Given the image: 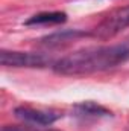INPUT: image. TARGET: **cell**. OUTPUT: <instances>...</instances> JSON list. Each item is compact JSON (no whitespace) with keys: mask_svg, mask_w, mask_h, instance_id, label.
I'll return each mask as SVG.
<instances>
[{"mask_svg":"<svg viewBox=\"0 0 129 131\" xmlns=\"http://www.w3.org/2000/svg\"><path fill=\"white\" fill-rule=\"evenodd\" d=\"M129 61V44L85 47L68 53L53 63V70L59 75L78 76L103 72Z\"/></svg>","mask_w":129,"mask_h":131,"instance_id":"6da1fadb","label":"cell"},{"mask_svg":"<svg viewBox=\"0 0 129 131\" xmlns=\"http://www.w3.org/2000/svg\"><path fill=\"white\" fill-rule=\"evenodd\" d=\"M126 29H129V6H123L111 11L90 35L99 40H109L125 32Z\"/></svg>","mask_w":129,"mask_h":131,"instance_id":"7a4b0ae2","label":"cell"},{"mask_svg":"<svg viewBox=\"0 0 129 131\" xmlns=\"http://www.w3.org/2000/svg\"><path fill=\"white\" fill-rule=\"evenodd\" d=\"M0 63L5 67H46L53 64L52 60L43 53L33 52H18V50H2Z\"/></svg>","mask_w":129,"mask_h":131,"instance_id":"3957f363","label":"cell"},{"mask_svg":"<svg viewBox=\"0 0 129 131\" xmlns=\"http://www.w3.org/2000/svg\"><path fill=\"white\" fill-rule=\"evenodd\" d=\"M14 114L26 124L41 125V127H49V125L55 124L62 116L53 110H38V108H32V107H17L14 110Z\"/></svg>","mask_w":129,"mask_h":131,"instance_id":"277c9868","label":"cell"},{"mask_svg":"<svg viewBox=\"0 0 129 131\" xmlns=\"http://www.w3.org/2000/svg\"><path fill=\"white\" fill-rule=\"evenodd\" d=\"M88 34L82 32L79 29H68V31H59V32L50 34L44 38H41V44L46 46V47H59V46H64L70 41H74L76 38L79 37H85Z\"/></svg>","mask_w":129,"mask_h":131,"instance_id":"5b68a950","label":"cell"},{"mask_svg":"<svg viewBox=\"0 0 129 131\" xmlns=\"http://www.w3.org/2000/svg\"><path fill=\"white\" fill-rule=\"evenodd\" d=\"M74 113L76 116L79 117H105V116H111V111H108L105 107L99 105L96 102H91V101H87V102H81V104H76L74 105Z\"/></svg>","mask_w":129,"mask_h":131,"instance_id":"8992f818","label":"cell"},{"mask_svg":"<svg viewBox=\"0 0 129 131\" xmlns=\"http://www.w3.org/2000/svg\"><path fill=\"white\" fill-rule=\"evenodd\" d=\"M67 21V14L61 11H53V12H40L35 14L31 18L24 21L26 26H35V25H61Z\"/></svg>","mask_w":129,"mask_h":131,"instance_id":"52a82bcc","label":"cell"},{"mask_svg":"<svg viewBox=\"0 0 129 131\" xmlns=\"http://www.w3.org/2000/svg\"><path fill=\"white\" fill-rule=\"evenodd\" d=\"M2 131H32L26 127H17V125H5Z\"/></svg>","mask_w":129,"mask_h":131,"instance_id":"ba28073f","label":"cell"}]
</instances>
